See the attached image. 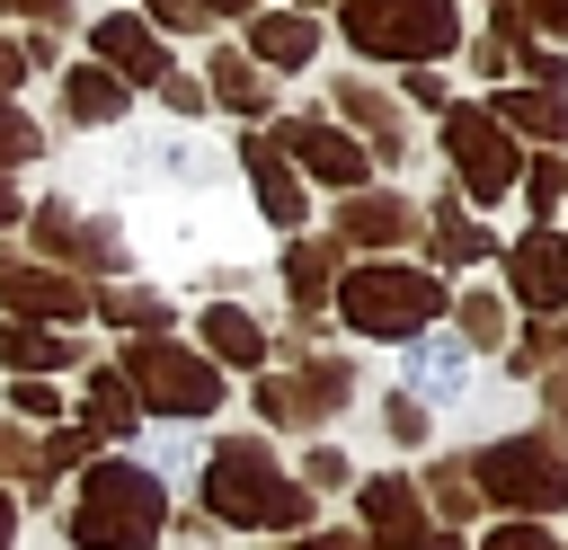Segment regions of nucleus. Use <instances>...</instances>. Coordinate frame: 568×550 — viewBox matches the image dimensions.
I'll list each match as a JSON object with an SVG mask.
<instances>
[{
    "mask_svg": "<svg viewBox=\"0 0 568 550\" xmlns=\"http://www.w3.org/2000/svg\"><path fill=\"white\" fill-rule=\"evenodd\" d=\"M62 523H71L80 550H151L160 523H169V488L142 461H89V479H80Z\"/></svg>",
    "mask_w": 568,
    "mask_h": 550,
    "instance_id": "nucleus-1",
    "label": "nucleus"
},
{
    "mask_svg": "<svg viewBox=\"0 0 568 550\" xmlns=\"http://www.w3.org/2000/svg\"><path fill=\"white\" fill-rule=\"evenodd\" d=\"M444 275H426V266H399V257H373V266H355L346 284H337V310H346V328L355 337H426L435 319H444Z\"/></svg>",
    "mask_w": 568,
    "mask_h": 550,
    "instance_id": "nucleus-2",
    "label": "nucleus"
},
{
    "mask_svg": "<svg viewBox=\"0 0 568 550\" xmlns=\"http://www.w3.org/2000/svg\"><path fill=\"white\" fill-rule=\"evenodd\" d=\"M204 506H213L222 523H302V515H311V488H293L257 435H231V444H213V461H204Z\"/></svg>",
    "mask_w": 568,
    "mask_h": 550,
    "instance_id": "nucleus-3",
    "label": "nucleus"
},
{
    "mask_svg": "<svg viewBox=\"0 0 568 550\" xmlns=\"http://www.w3.org/2000/svg\"><path fill=\"white\" fill-rule=\"evenodd\" d=\"M346 44L426 71L435 53L462 44V18H453V0H346Z\"/></svg>",
    "mask_w": 568,
    "mask_h": 550,
    "instance_id": "nucleus-4",
    "label": "nucleus"
},
{
    "mask_svg": "<svg viewBox=\"0 0 568 550\" xmlns=\"http://www.w3.org/2000/svg\"><path fill=\"white\" fill-rule=\"evenodd\" d=\"M115 373H124V390H133V408H160V417H204V408L222 399V373H213L204 355H186V346H169V337H133Z\"/></svg>",
    "mask_w": 568,
    "mask_h": 550,
    "instance_id": "nucleus-5",
    "label": "nucleus"
},
{
    "mask_svg": "<svg viewBox=\"0 0 568 550\" xmlns=\"http://www.w3.org/2000/svg\"><path fill=\"white\" fill-rule=\"evenodd\" d=\"M470 470H479L488 506H524V515L568 506V444H550V435H497Z\"/></svg>",
    "mask_w": 568,
    "mask_h": 550,
    "instance_id": "nucleus-6",
    "label": "nucleus"
},
{
    "mask_svg": "<svg viewBox=\"0 0 568 550\" xmlns=\"http://www.w3.org/2000/svg\"><path fill=\"white\" fill-rule=\"evenodd\" d=\"M444 151H453V169H462V195H479V204H497V195L524 177V151H515V133H506L488 106H453V115H444Z\"/></svg>",
    "mask_w": 568,
    "mask_h": 550,
    "instance_id": "nucleus-7",
    "label": "nucleus"
},
{
    "mask_svg": "<svg viewBox=\"0 0 568 550\" xmlns=\"http://www.w3.org/2000/svg\"><path fill=\"white\" fill-rule=\"evenodd\" d=\"M346 399H355V373L328 364V355H311L302 373H266V381H257V417H266V426H320V417L346 408Z\"/></svg>",
    "mask_w": 568,
    "mask_h": 550,
    "instance_id": "nucleus-8",
    "label": "nucleus"
},
{
    "mask_svg": "<svg viewBox=\"0 0 568 550\" xmlns=\"http://www.w3.org/2000/svg\"><path fill=\"white\" fill-rule=\"evenodd\" d=\"M0 310L9 319H80L89 310V284L62 275V266H36L18 248H0Z\"/></svg>",
    "mask_w": 568,
    "mask_h": 550,
    "instance_id": "nucleus-9",
    "label": "nucleus"
},
{
    "mask_svg": "<svg viewBox=\"0 0 568 550\" xmlns=\"http://www.w3.org/2000/svg\"><path fill=\"white\" fill-rule=\"evenodd\" d=\"M506 284H515L524 310H568V240H559L550 222L524 231V240L506 248Z\"/></svg>",
    "mask_w": 568,
    "mask_h": 550,
    "instance_id": "nucleus-10",
    "label": "nucleus"
},
{
    "mask_svg": "<svg viewBox=\"0 0 568 550\" xmlns=\"http://www.w3.org/2000/svg\"><path fill=\"white\" fill-rule=\"evenodd\" d=\"M89 44H98V71H115V80H169V44L151 18H98Z\"/></svg>",
    "mask_w": 568,
    "mask_h": 550,
    "instance_id": "nucleus-11",
    "label": "nucleus"
},
{
    "mask_svg": "<svg viewBox=\"0 0 568 550\" xmlns=\"http://www.w3.org/2000/svg\"><path fill=\"white\" fill-rule=\"evenodd\" d=\"M417 231H426L417 204H408V195H382V186H355L346 213H337V240H346V248H399V240H417Z\"/></svg>",
    "mask_w": 568,
    "mask_h": 550,
    "instance_id": "nucleus-12",
    "label": "nucleus"
},
{
    "mask_svg": "<svg viewBox=\"0 0 568 550\" xmlns=\"http://www.w3.org/2000/svg\"><path fill=\"white\" fill-rule=\"evenodd\" d=\"M266 142H275V133H266ZM275 151H293L311 177H328V186H346V195L364 186V151H355V133H337V124H284Z\"/></svg>",
    "mask_w": 568,
    "mask_h": 550,
    "instance_id": "nucleus-13",
    "label": "nucleus"
},
{
    "mask_svg": "<svg viewBox=\"0 0 568 550\" xmlns=\"http://www.w3.org/2000/svg\"><path fill=\"white\" fill-rule=\"evenodd\" d=\"M320 53V27L302 9H257L248 18V62H275V71H302Z\"/></svg>",
    "mask_w": 568,
    "mask_h": 550,
    "instance_id": "nucleus-14",
    "label": "nucleus"
},
{
    "mask_svg": "<svg viewBox=\"0 0 568 550\" xmlns=\"http://www.w3.org/2000/svg\"><path fill=\"white\" fill-rule=\"evenodd\" d=\"M248 177H257L266 222H275V231H302V177H293V160H284L266 133H248Z\"/></svg>",
    "mask_w": 568,
    "mask_h": 550,
    "instance_id": "nucleus-15",
    "label": "nucleus"
},
{
    "mask_svg": "<svg viewBox=\"0 0 568 550\" xmlns=\"http://www.w3.org/2000/svg\"><path fill=\"white\" fill-rule=\"evenodd\" d=\"M488 115H497L506 133H532V142H568V98H559V89H506Z\"/></svg>",
    "mask_w": 568,
    "mask_h": 550,
    "instance_id": "nucleus-16",
    "label": "nucleus"
},
{
    "mask_svg": "<svg viewBox=\"0 0 568 550\" xmlns=\"http://www.w3.org/2000/svg\"><path fill=\"white\" fill-rule=\"evenodd\" d=\"M62 115H71V124H115V115H124V80L98 71V62L62 71Z\"/></svg>",
    "mask_w": 568,
    "mask_h": 550,
    "instance_id": "nucleus-17",
    "label": "nucleus"
},
{
    "mask_svg": "<svg viewBox=\"0 0 568 550\" xmlns=\"http://www.w3.org/2000/svg\"><path fill=\"white\" fill-rule=\"evenodd\" d=\"M337 115H346V124H364L382 160H399V142H408V124H399V106H390L382 89H364V80H337Z\"/></svg>",
    "mask_w": 568,
    "mask_h": 550,
    "instance_id": "nucleus-18",
    "label": "nucleus"
},
{
    "mask_svg": "<svg viewBox=\"0 0 568 550\" xmlns=\"http://www.w3.org/2000/svg\"><path fill=\"white\" fill-rule=\"evenodd\" d=\"M462 364H470L462 337H417V355H408V399H453V390H462Z\"/></svg>",
    "mask_w": 568,
    "mask_h": 550,
    "instance_id": "nucleus-19",
    "label": "nucleus"
},
{
    "mask_svg": "<svg viewBox=\"0 0 568 550\" xmlns=\"http://www.w3.org/2000/svg\"><path fill=\"white\" fill-rule=\"evenodd\" d=\"M364 523L399 550L408 532H426V523H417V488H408V479H364Z\"/></svg>",
    "mask_w": 568,
    "mask_h": 550,
    "instance_id": "nucleus-20",
    "label": "nucleus"
},
{
    "mask_svg": "<svg viewBox=\"0 0 568 550\" xmlns=\"http://www.w3.org/2000/svg\"><path fill=\"white\" fill-rule=\"evenodd\" d=\"M284 284H293L302 310H320L328 284H337V240H302V248H284Z\"/></svg>",
    "mask_w": 568,
    "mask_h": 550,
    "instance_id": "nucleus-21",
    "label": "nucleus"
},
{
    "mask_svg": "<svg viewBox=\"0 0 568 550\" xmlns=\"http://www.w3.org/2000/svg\"><path fill=\"white\" fill-rule=\"evenodd\" d=\"M204 346H213L222 364H266V328H257L248 310H231V302L204 310Z\"/></svg>",
    "mask_w": 568,
    "mask_h": 550,
    "instance_id": "nucleus-22",
    "label": "nucleus"
},
{
    "mask_svg": "<svg viewBox=\"0 0 568 550\" xmlns=\"http://www.w3.org/2000/svg\"><path fill=\"white\" fill-rule=\"evenodd\" d=\"M133 426H142V408H133L124 373H89V435H133Z\"/></svg>",
    "mask_w": 568,
    "mask_h": 550,
    "instance_id": "nucleus-23",
    "label": "nucleus"
},
{
    "mask_svg": "<svg viewBox=\"0 0 568 550\" xmlns=\"http://www.w3.org/2000/svg\"><path fill=\"white\" fill-rule=\"evenodd\" d=\"M213 98L240 106V115H257V106H266V71H257L248 53H213Z\"/></svg>",
    "mask_w": 568,
    "mask_h": 550,
    "instance_id": "nucleus-24",
    "label": "nucleus"
},
{
    "mask_svg": "<svg viewBox=\"0 0 568 550\" xmlns=\"http://www.w3.org/2000/svg\"><path fill=\"white\" fill-rule=\"evenodd\" d=\"M426 222H435V257H444V266H470V257H488V231H479V222H462V204H453V195H444Z\"/></svg>",
    "mask_w": 568,
    "mask_h": 550,
    "instance_id": "nucleus-25",
    "label": "nucleus"
},
{
    "mask_svg": "<svg viewBox=\"0 0 568 550\" xmlns=\"http://www.w3.org/2000/svg\"><path fill=\"white\" fill-rule=\"evenodd\" d=\"M0 355H9L18 373H53V364H71V346H62L53 328H0Z\"/></svg>",
    "mask_w": 568,
    "mask_h": 550,
    "instance_id": "nucleus-26",
    "label": "nucleus"
},
{
    "mask_svg": "<svg viewBox=\"0 0 568 550\" xmlns=\"http://www.w3.org/2000/svg\"><path fill=\"white\" fill-rule=\"evenodd\" d=\"M98 310H106L115 328H133V337H160V328H169V302H160V293H133V284H124V293H106Z\"/></svg>",
    "mask_w": 568,
    "mask_h": 550,
    "instance_id": "nucleus-27",
    "label": "nucleus"
},
{
    "mask_svg": "<svg viewBox=\"0 0 568 550\" xmlns=\"http://www.w3.org/2000/svg\"><path fill=\"white\" fill-rule=\"evenodd\" d=\"M462 346H506V302L497 293H470L462 302Z\"/></svg>",
    "mask_w": 568,
    "mask_h": 550,
    "instance_id": "nucleus-28",
    "label": "nucleus"
},
{
    "mask_svg": "<svg viewBox=\"0 0 568 550\" xmlns=\"http://www.w3.org/2000/svg\"><path fill=\"white\" fill-rule=\"evenodd\" d=\"M524 195H532V213L550 222V213H559V195H568V160H559V151H550V160H532V169H524Z\"/></svg>",
    "mask_w": 568,
    "mask_h": 550,
    "instance_id": "nucleus-29",
    "label": "nucleus"
},
{
    "mask_svg": "<svg viewBox=\"0 0 568 550\" xmlns=\"http://www.w3.org/2000/svg\"><path fill=\"white\" fill-rule=\"evenodd\" d=\"M0 470H9V479H27V488H44V479H53V470H44V452H36L18 426H0Z\"/></svg>",
    "mask_w": 568,
    "mask_h": 550,
    "instance_id": "nucleus-30",
    "label": "nucleus"
},
{
    "mask_svg": "<svg viewBox=\"0 0 568 550\" xmlns=\"http://www.w3.org/2000/svg\"><path fill=\"white\" fill-rule=\"evenodd\" d=\"M559 355H568V319L532 328V337H524V355H515V373H541V364H559Z\"/></svg>",
    "mask_w": 568,
    "mask_h": 550,
    "instance_id": "nucleus-31",
    "label": "nucleus"
},
{
    "mask_svg": "<svg viewBox=\"0 0 568 550\" xmlns=\"http://www.w3.org/2000/svg\"><path fill=\"white\" fill-rule=\"evenodd\" d=\"M18 160H36V124L0 98V169H18Z\"/></svg>",
    "mask_w": 568,
    "mask_h": 550,
    "instance_id": "nucleus-32",
    "label": "nucleus"
},
{
    "mask_svg": "<svg viewBox=\"0 0 568 550\" xmlns=\"http://www.w3.org/2000/svg\"><path fill=\"white\" fill-rule=\"evenodd\" d=\"M89 426H53V444H44V470H62V461H89Z\"/></svg>",
    "mask_w": 568,
    "mask_h": 550,
    "instance_id": "nucleus-33",
    "label": "nucleus"
},
{
    "mask_svg": "<svg viewBox=\"0 0 568 550\" xmlns=\"http://www.w3.org/2000/svg\"><path fill=\"white\" fill-rule=\"evenodd\" d=\"M479 550H559V541H550L541 523H497V532H488Z\"/></svg>",
    "mask_w": 568,
    "mask_h": 550,
    "instance_id": "nucleus-34",
    "label": "nucleus"
},
{
    "mask_svg": "<svg viewBox=\"0 0 568 550\" xmlns=\"http://www.w3.org/2000/svg\"><path fill=\"white\" fill-rule=\"evenodd\" d=\"M382 417H390V435H399V444H426V408H417L408 390H399V399H390Z\"/></svg>",
    "mask_w": 568,
    "mask_h": 550,
    "instance_id": "nucleus-35",
    "label": "nucleus"
},
{
    "mask_svg": "<svg viewBox=\"0 0 568 550\" xmlns=\"http://www.w3.org/2000/svg\"><path fill=\"white\" fill-rule=\"evenodd\" d=\"M426 488H435V497H444V515H453V523H462V515H470V479H462V470H453V461H444V470H435V479H426Z\"/></svg>",
    "mask_w": 568,
    "mask_h": 550,
    "instance_id": "nucleus-36",
    "label": "nucleus"
},
{
    "mask_svg": "<svg viewBox=\"0 0 568 550\" xmlns=\"http://www.w3.org/2000/svg\"><path fill=\"white\" fill-rule=\"evenodd\" d=\"M142 9H151V27H169V35H178V27H204L195 0H142Z\"/></svg>",
    "mask_w": 568,
    "mask_h": 550,
    "instance_id": "nucleus-37",
    "label": "nucleus"
},
{
    "mask_svg": "<svg viewBox=\"0 0 568 550\" xmlns=\"http://www.w3.org/2000/svg\"><path fill=\"white\" fill-rule=\"evenodd\" d=\"M9 399H18V417H53V408H62V399H53V381H18Z\"/></svg>",
    "mask_w": 568,
    "mask_h": 550,
    "instance_id": "nucleus-38",
    "label": "nucleus"
},
{
    "mask_svg": "<svg viewBox=\"0 0 568 550\" xmlns=\"http://www.w3.org/2000/svg\"><path fill=\"white\" fill-rule=\"evenodd\" d=\"M302 479H311V488H337V479H346V452H328V444H320V452L302 461Z\"/></svg>",
    "mask_w": 568,
    "mask_h": 550,
    "instance_id": "nucleus-39",
    "label": "nucleus"
},
{
    "mask_svg": "<svg viewBox=\"0 0 568 550\" xmlns=\"http://www.w3.org/2000/svg\"><path fill=\"white\" fill-rule=\"evenodd\" d=\"M160 98H169V106H178V115H195V106H204V89H195V80H178V71H169V80H160Z\"/></svg>",
    "mask_w": 568,
    "mask_h": 550,
    "instance_id": "nucleus-40",
    "label": "nucleus"
},
{
    "mask_svg": "<svg viewBox=\"0 0 568 550\" xmlns=\"http://www.w3.org/2000/svg\"><path fill=\"white\" fill-rule=\"evenodd\" d=\"M18 71H27V44H9V35H0V89H9Z\"/></svg>",
    "mask_w": 568,
    "mask_h": 550,
    "instance_id": "nucleus-41",
    "label": "nucleus"
},
{
    "mask_svg": "<svg viewBox=\"0 0 568 550\" xmlns=\"http://www.w3.org/2000/svg\"><path fill=\"white\" fill-rule=\"evenodd\" d=\"M399 550H462V541H453V532H408Z\"/></svg>",
    "mask_w": 568,
    "mask_h": 550,
    "instance_id": "nucleus-42",
    "label": "nucleus"
},
{
    "mask_svg": "<svg viewBox=\"0 0 568 550\" xmlns=\"http://www.w3.org/2000/svg\"><path fill=\"white\" fill-rule=\"evenodd\" d=\"M302 550H364V541H355V532H311Z\"/></svg>",
    "mask_w": 568,
    "mask_h": 550,
    "instance_id": "nucleus-43",
    "label": "nucleus"
},
{
    "mask_svg": "<svg viewBox=\"0 0 568 550\" xmlns=\"http://www.w3.org/2000/svg\"><path fill=\"white\" fill-rule=\"evenodd\" d=\"M532 18L541 27H568V0H532Z\"/></svg>",
    "mask_w": 568,
    "mask_h": 550,
    "instance_id": "nucleus-44",
    "label": "nucleus"
},
{
    "mask_svg": "<svg viewBox=\"0 0 568 550\" xmlns=\"http://www.w3.org/2000/svg\"><path fill=\"white\" fill-rule=\"evenodd\" d=\"M0 9H36V18H62V0H0Z\"/></svg>",
    "mask_w": 568,
    "mask_h": 550,
    "instance_id": "nucleus-45",
    "label": "nucleus"
},
{
    "mask_svg": "<svg viewBox=\"0 0 568 550\" xmlns=\"http://www.w3.org/2000/svg\"><path fill=\"white\" fill-rule=\"evenodd\" d=\"M550 408H559V426H568V381H550Z\"/></svg>",
    "mask_w": 568,
    "mask_h": 550,
    "instance_id": "nucleus-46",
    "label": "nucleus"
},
{
    "mask_svg": "<svg viewBox=\"0 0 568 550\" xmlns=\"http://www.w3.org/2000/svg\"><path fill=\"white\" fill-rule=\"evenodd\" d=\"M0 222H18V195H9V177H0Z\"/></svg>",
    "mask_w": 568,
    "mask_h": 550,
    "instance_id": "nucleus-47",
    "label": "nucleus"
},
{
    "mask_svg": "<svg viewBox=\"0 0 568 550\" xmlns=\"http://www.w3.org/2000/svg\"><path fill=\"white\" fill-rule=\"evenodd\" d=\"M9 532H18V515H9V497H0V550H9Z\"/></svg>",
    "mask_w": 568,
    "mask_h": 550,
    "instance_id": "nucleus-48",
    "label": "nucleus"
}]
</instances>
